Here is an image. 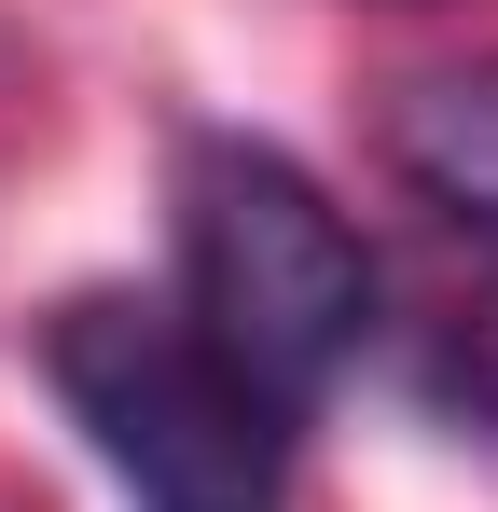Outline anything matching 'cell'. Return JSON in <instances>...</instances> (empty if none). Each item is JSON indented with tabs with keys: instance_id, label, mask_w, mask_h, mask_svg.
Returning <instances> with one entry per match:
<instances>
[{
	"instance_id": "1",
	"label": "cell",
	"mask_w": 498,
	"mask_h": 512,
	"mask_svg": "<svg viewBox=\"0 0 498 512\" xmlns=\"http://www.w3.org/2000/svg\"><path fill=\"white\" fill-rule=\"evenodd\" d=\"M180 291H194L180 319L277 416L319 402L346 374V346H360V319H374V263L346 236V208L263 139H194V167H180Z\"/></svg>"
},
{
	"instance_id": "2",
	"label": "cell",
	"mask_w": 498,
	"mask_h": 512,
	"mask_svg": "<svg viewBox=\"0 0 498 512\" xmlns=\"http://www.w3.org/2000/svg\"><path fill=\"white\" fill-rule=\"evenodd\" d=\"M42 374L139 512H277V402L194 319L83 291L42 319Z\"/></svg>"
},
{
	"instance_id": "3",
	"label": "cell",
	"mask_w": 498,
	"mask_h": 512,
	"mask_svg": "<svg viewBox=\"0 0 498 512\" xmlns=\"http://www.w3.org/2000/svg\"><path fill=\"white\" fill-rule=\"evenodd\" d=\"M388 167H402L443 222L498 236V56H471V70H415V84L388 97Z\"/></svg>"
},
{
	"instance_id": "4",
	"label": "cell",
	"mask_w": 498,
	"mask_h": 512,
	"mask_svg": "<svg viewBox=\"0 0 498 512\" xmlns=\"http://www.w3.org/2000/svg\"><path fill=\"white\" fill-rule=\"evenodd\" d=\"M457 402H471V416L498 429V291L471 305V319H457Z\"/></svg>"
}]
</instances>
